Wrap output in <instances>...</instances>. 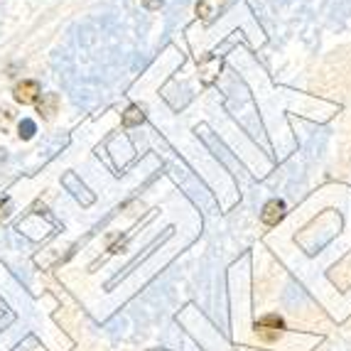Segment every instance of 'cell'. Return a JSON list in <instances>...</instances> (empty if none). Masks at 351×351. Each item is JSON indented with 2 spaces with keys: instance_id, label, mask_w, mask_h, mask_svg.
<instances>
[{
  "instance_id": "1",
  "label": "cell",
  "mask_w": 351,
  "mask_h": 351,
  "mask_svg": "<svg viewBox=\"0 0 351 351\" xmlns=\"http://www.w3.org/2000/svg\"><path fill=\"white\" fill-rule=\"evenodd\" d=\"M282 329H285V322H282L278 315H268V317H263V319H258V322H256V332L261 334L265 341L278 339Z\"/></svg>"
},
{
  "instance_id": "2",
  "label": "cell",
  "mask_w": 351,
  "mask_h": 351,
  "mask_svg": "<svg viewBox=\"0 0 351 351\" xmlns=\"http://www.w3.org/2000/svg\"><path fill=\"white\" fill-rule=\"evenodd\" d=\"M15 101L18 104H35L37 99L42 96V86L40 82H35V79H25V82H20L18 86H15Z\"/></svg>"
},
{
  "instance_id": "3",
  "label": "cell",
  "mask_w": 351,
  "mask_h": 351,
  "mask_svg": "<svg viewBox=\"0 0 351 351\" xmlns=\"http://www.w3.org/2000/svg\"><path fill=\"white\" fill-rule=\"evenodd\" d=\"M282 217H285V202L282 199H270L263 206V214H261L265 226H278L282 221Z\"/></svg>"
},
{
  "instance_id": "4",
  "label": "cell",
  "mask_w": 351,
  "mask_h": 351,
  "mask_svg": "<svg viewBox=\"0 0 351 351\" xmlns=\"http://www.w3.org/2000/svg\"><path fill=\"white\" fill-rule=\"evenodd\" d=\"M223 3H226V0H199V3H197V15H202L204 23H214V18L219 15Z\"/></svg>"
},
{
  "instance_id": "5",
  "label": "cell",
  "mask_w": 351,
  "mask_h": 351,
  "mask_svg": "<svg viewBox=\"0 0 351 351\" xmlns=\"http://www.w3.org/2000/svg\"><path fill=\"white\" fill-rule=\"evenodd\" d=\"M57 106H59L57 94H45L42 99H37V111H40L45 118H52L54 113H57Z\"/></svg>"
},
{
  "instance_id": "6",
  "label": "cell",
  "mask_w": 351,
  "mask_h": 351,
  "mask_svg": "<svg viewBox=\"0 0 351 351\" xmlns=\"http://www.w3.org/2000/svg\"><path fill=\"white\" fill-rule=\"evenodd\" d=\"M143 118H145V116H143L141 108H138V106H130L128 111H125V116H123V125H128V128H130V125H138V123H143Z\"/></svg>"
},
{
  "instance_id": "7",
  "label": "cell",
  "mask_w": 351,
  "mask_h": 351,
  "mask_svg": "<svg viewBox=\"0 0 351 351\" xmlns=\"http://www.w3.org/2000/svg\"><path fill=\"white\" fill-rule=\"evenodd\" d=\"M20 135H23V138H32V135H35V123H32V121H23V123H20Z\"/></svg>"
},
{
  "instance_id": "8",
  "label": "cell",
  "mask_w": 351,
  "mask_h": 351,
  "mask_svg": "<svg viewBox=\"0 0 351 351\" xmlns=\"http://www.w3.org/2000/svg\"><path fill=\"white\" fill-rule=\"evenodd\" d=\"M165 0H143V5L147 8V10H160L162 8Z\"/></svg>"
},
{
  "instance_id": "9",
  "label": "cell",
  "mask_w": 351,
  "mask_h": 351,
  "mask_svg": "<svg viewBox=\"0 0 351 351\" xmlns=\"http://www.w3.org/2000/svg\"><path fill=\"white\" fill-rule=\"evenodd\" d=\"M8 206H10V199H0V219L8 217Z\"/></svg>"
}]
</instances>
